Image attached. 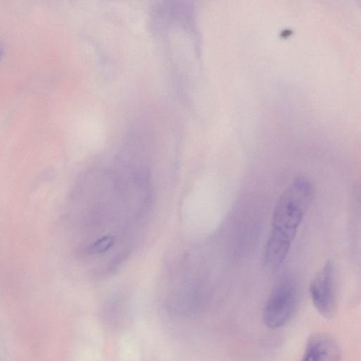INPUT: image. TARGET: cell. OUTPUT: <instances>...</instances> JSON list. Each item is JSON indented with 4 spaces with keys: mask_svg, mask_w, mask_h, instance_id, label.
<instances>
[{
    "mask_svg": "<svg viewBox=\"0 0 361 361\" xmlns=\"http://www.w3.org/2000/svg\"><path fill=\"white\" fill-rule=\"evenodd\" d=\"M313 196L311 182L304 177H300L279 198L274 210L272 230L264 253L265 262L269 268L277 269L285 260Z\"/></svg>",
    "mask_w": 361,
    "mask_h": 361,
    "instance_id": "6da1fadb",
    "label": "cell"
},
{
    "mask_svg": "<svg viewBox=\"0 0 361 361\" xmlns=\"http://www.w3.org/2000/svg\"><path fill=\"white\" fill-rule=\"evenodd\" d=\"M299 304L297 282L291 277L281 279L274 288L265 304L263 320L270 329L285 326L293 318Z\"/></svg>",
    "mask_w": 361,
    "mask_h": 361,
    "instance_id": "7a4b0ae2",
    "label": "cell"
},
{
    "mask_svg": "<svg viewBox=\"0 0 361 361\" xmlns=\"http://www.w3.org/2000/svg\"><path fill=\"white\" fill-rule=\"evenodd\" d=\"M314 307L326 319L333 318L337 312L338 300L334 265L327 261L316 274L310 286Z\"/></svg>",
    "mask_w": 361,
    "mask_h": 361,
    "instance_id": "3957f363",
    "label": "cell"
},
{
    "mask_svg": "<svg viewBox=\"0 0 361 361\" xmlns=\"http://www.w3.org/2000/svg\"><path fill=\"white\" fill-rule=\"evenodd\" d=\"M337 341L327 333H318L309 339L302 361H341Z\"/></svg>",
    "mask_w": 361,
    "mask_h": 361,
    "instance_id": "277c9868",
    "label": "cell"
},
{
    "mask_svg": "<svg viewBox=\"0 0 361 361\" xmlns=\"http://www.w3.org/2000/svg\"><path fill=\"white\" fill-rule=\"evenodd\" d=\"M114 244L115 238L113 237L107 236L97 240L90 245L87 251L90 255L103 253L108 251Z\"/></svg>",
    "mask_w": 361,
    "mask_h": 361,
    "instance_id": "5b68a950",
    "label": "cell"
},
{
    "mask_svg": "<svg viewBox=\"0 0 361 361\" xmlns=\"http://www.w3.org/2000/svg\"><path fill=\"white\" fill-rule=\"evenodd\" d=\"M1 52H2V47H1V46H0V55H1Z\"/></svg>",
    "mask_w": 361,
    "mask_h": 361,
    "instance_id": "8992f818",
    "label": "cell"
}]
</instances>
